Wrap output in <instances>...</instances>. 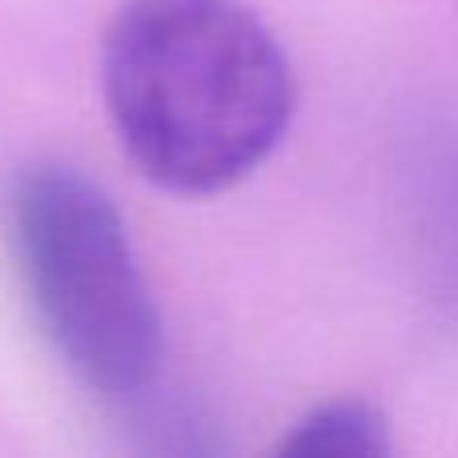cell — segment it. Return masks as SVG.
<instances>
[{"label":"cell","mask_w":458,"mask_h":458,"mask_svg":"<svg viewBox=\"0 0 458 458\" xmlns=\"http://www.w3.org/2000/svg\"><path fill=\"white\" fill-rule=\"evenodd\" d=\"M105 113L157 190L225 193L290 133L285 48L242 0H125L101 45Z\"/></svg>","instance_id":"1"},{"label":"cell","mask_w":458,"mask_h":458,"mask_svg":"<svg viewBox=\"0 0 458 458\" xmlns=\"http://www.w3.org/2000/svg\"><path fill=\"white\" fill-rule=\"evenodd\" d=\"M282 454H354L374 458L390 454V422L374 403L362 398H334L326 406H314L306 419L290 427V435L277 443Z\"/></svg>","instance_id":"3"},{"label":"cell","mask_w":458,"mask_h":458,"mask_svg":"<svg viewBox=\"0 0 458 458\" xmlns=\"http://www.w3.org/2000/svg\"><path fill=\"white\" fill-rule=\"evenodd\" d=\"M8 245L45 338L105 398L153 386L165 330L117 201L77 165L32 161L4 193Z\"/></svg>","instance_id":"2"}]
</instances>
